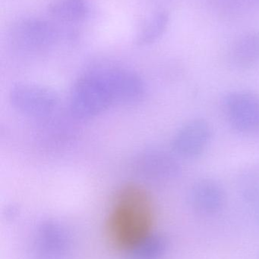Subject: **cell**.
Segmentation results:
<instances>
[{
	"mask_svg": "<svg viewBox=\"0 0 259 259\" xmlns=\"http://www.w3.org/2000/svg\"><path fill=\"white\" fill-rule=\"evenodd\" d=\"M155 212L149 193L134 184L123 186L114 196L105 222L110 246L123 253L150 249L161 254L166 242L154 234Z\"/></svg>",
	"mask_w": 259,
	"mask_h": 259,
	"instance_id": "1",
	"label": "cell"
},
{
	"mask_svg": "<svg viewBox=\"0 0 259 259\" xmlns=\"http://www.w3.org/2000/svg\"><path fill=\"white\" fill-rule=\"evenodd\" d=\"M142 92L139 79L125 70L100 69L85 74L76 83L71 106L78 116L90 117L116 102L135 100Z\"/></svg>",
	"mask_w": 259,
	"mask_h": 259,
	"instance_id": "2",
	"label": "cell"
},
{
	"mask_svg": "<svg viewBox=\"0 0 259 259\" xmlns=\"http://www.w3.org/2000/svg\"><path fill=\"white\" fill-rule=\"evenodd\" d=\"M224 109L233 128L240 133L259 129V97L249 91H234L224 99Z\"/></svg>",
	"mask_w": 259,
	"mask_h": 259,
	"instance_id": "3",
	"label": "cell"
},
{
	"mask_svg": "<svg viewBox=\"0 0 259 259\" xmlns=\"http://www.w3.org/2000/svg\"><path fill=\"white\" fill-rule=\"evenodd\" d=\"M58 30L48 21L39 18L19 20L12 26L10 36L18 47L41 50L53 45L58 39Z\"/></svg>",
	"mask_w": 259,
	"mask_h": 259,
	"instance_id": "4",
	"label": "cell"
},
{
	"mask_svg": "<svg viewBox=\"0 0 259 259\" xmlns=\"http://www.w3.org/2000/svg\"><path fill=\"white\" fill-rule=\"evenodd\" d=\"M212 137V129L208 121L196 118L184 124L173 139L175 152L187 158H195L202 155Z\"/></svg>",
	"mask_w": 259,
	"mask_h": 259,
	"instance_id": "5",
	"label": "cell"
},
{
	"mask_svg": "<svg viewBox=\"0 0 259 259\" xmlns=\"http://www.w3.org/2000/svg\"><path fill=\"white\" fill-rule=\"evenodd\" d=\"M190 202L193 209L203 215L220 212L226 203V193L220 184L211 179L199 180L192 187Z\"/></svg>",
	"mask_w": 259,
	"mask_h": 259,
	"instance_id": "6",
	"label": "cell"
},
{
	"mask_svg": "<svg viewBox=\"0 0 259 259\" xmlns=\"http://www.w3.org/2000/svg\"><path fill=\"white\" fill-rule=\"evenodd\" d=\"M13 101L20 110L30 115H44L52 110L55 97L47 90L36 87H18L14 91Z\"/></svg>",
	"mask_w": 259,
	"mask_h": 259,
	"instance_id": "7",
	"label": "cell"
},
{
	"mask_svg": "<svg viewBox=\"0 0 259 259\" xmlns=\"http://www.w3.org/2000/svg\"><path fill=\"white\" fill-rule=\"evenodd\" d=\"M231 61L240 69H251L259 65V31L242 35L231 50Z\"/></svg>",
	"mask_w": 259,
	"mask_h": 259,
	"instance_id": "8",
	"label": "cell"
},
{
	"mask_svg": "<svg viewBox=\"0 0 259 259\" xmlns=\"http://www.w3.org/2000/svg\"><path fill=\"white\" fill-rule=\"evenodd\" d=\"M49 12L58 21L78 23L85 21L90 13L88 0H53Z\"/></svg>",
	"mask_w": 259,
	"mask_h": 259,
	"instance_id": "9",
	"label": "cell"
},
{
	"mask_svg": "<svg viewBox=\"0 0 259 259\" xmlns=\"http://www.w3.org/2000/svg\"><path fill=\"white\" fill-rule=\"evenodd\" d=\"M170 16L164 10H158L149 15L137 32L135 42L139 46H147L158 41L168 27Z\"/></svg>",
	"mask_w": 259,
	"mask_h": 259,
	"instance_id": "10",
	"label": "cell"
},
{
	"mask_svg": "<svg viewBox=\"0 0 259 259\" xmlns=\"http://www.w3.org/2000/svg\"><path fill=\"white\" fill-rule=\"evenodd\" d=\"M240 190L245 200L249 205L259 202V165L246 169L240 178Z\"/></svg>",
	"mask_w": 259,
	"mask_h": 259,
	"instance_id": "11",
	"label": "cell"
}]
</instances>
